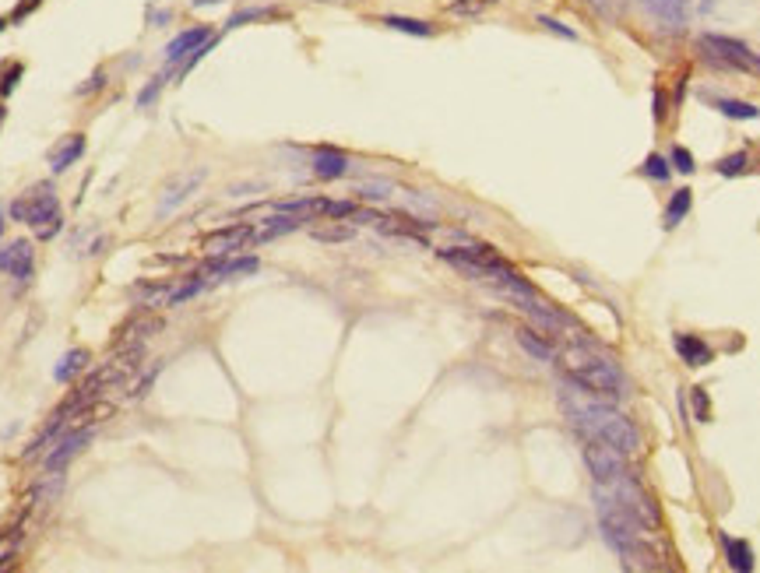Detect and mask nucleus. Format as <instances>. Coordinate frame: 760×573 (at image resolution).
Instances as JSON below:
<instances>
[{
    "mask_svg": "<svg viewBox=\"0 0 760 573\" xmlns=\"http://www.w3.org/2000/svg\"><path fill=\"white\" fill-rule=\"evenodd\" d=\"M4 29H7V18H0V32H4Z\"/></svg>",
    "mask_w": 760,
    "mask_h": 573,
    "instance_id": "nucleus-41",
    "label": "nucleus"
},
{
    "mask_svg": "<svg viewBox=\"0 0 760 573\" xmlns=\"http://www.w3.org/2000/svg\"><path fill=\"white\" fill-rule=\"evenodd\" d=\"M99 88H106V74H103V71H96L85 85H78V88H74V96H92V92H99Z\"/></svg>",
    "mask_w": 760,
    "mask_h": 573,
    "instance_id": "nucleus-36",
    "label": "nucleus"
},
{
    "mask_svg": "<svg viewBox=\"0 0 760 573\" xmlns=\"http://www.w3.org/2000/svg\"><path fill=\"white\" fill-rule=\"evenodd\" d=\"M11 219H14V222L32 226L39 239H54V236L63 229L57 194H54V187H50V183H39V187H32L25 197L11 201Z\"/></svg>",
    "mask_w": 760,
    "mask_h": 573,
    "instance_id": "nucleus-3",
    "label": "nucleus"
},
{
    "mask_svg": "<svg viewBox=\"0 0 760 573\" xmlns=\"http://www.w3.org/2000/svg\"><path fill=\"white\" fill-rule=\"evenodd\" d=\"M205 179V172H194V176H180V179H173L166 190H163V201H159V212L163 215H170L173 208H180L194 190H197V183Z\"/></svg>",
    "mask_w": 760,
    "mask_h": 573,
    "instance_id": "nucleus-16",
    "label": "nucleus"
},
{
    "mask_svg": "<svg viewBox=\"0 0 760 573\" xmlns=\"http://www.w3.org/2000/svg\"><path fill=\"white\" fill-rule=\"evenodd\" d=\"M564 402V411H567V419H571V426L588 440H595V444H605V447H613V451H620L623 458H634L638 451H641V433H638V426L623 415V411H616L613 404L605 402H574V398H560Z\"/></svg>",
    "mask_w": 760,
    "mask_h": 573,
    "instance_id": "nucleus-1",
    "label": "nucleus"
},
{
    "mask_svg": "<svg viewBox=\"0 0 760 573\" xmlns=\"http://www.w3.org/2000/svg\"><path fill=\"white\" fill-rule=\"evenodd\" d=\"M21 74H25V63H7V71L0 78V96H11L18 88V81H21Z\"/></svg>",
    "mask_w": 760,
    "mask_h": 573,
    "instance_id": "nucleus-32",
    "label": "nucleus"
},
{
    "mask_svg": "<svg viewBox=\"0 0 760 573\" xmlns=\"http://www.w3.org/2000/svg\"><path fill=\"white\" fill-rule=\"evenodd\" d=\"M254 243V226L246 222H236V226H226V229H215L205 236V253L208 257H230L236 250H246Z\"/></svg>",
    "mask_w": 760,
    "mask_h": 573,
    "instance_id": "nucleus-7",
    "label": "nucleus"
},
{
    "mask_svg": "<svg viewBox=\"0 0 760 573\" xmlns=\"http://www.w3.org/2000/svg\"><path fill=\"white\" fill-rule=\"evenodd\" d=\"M714 172L718 176H743V172H750V155L747 152H736V155H725L722 162H714Z\"/></svg>",
    "mask_w": 760,
    "mask_h": 573,
    "instance_id": "nucleus-24",
    "label": "nucleus"
},
{
    "mask_svg": "<svg viewBox=\"0 0 760 573\" xmlns=\"http://www.w3.org/2000/svg\"><path fill=\"white\" fill-rule=\"evenodd\" d=\"M672 345H676L680 359H683L687 366H694V370H701V366H707V362L714 359V352L707 348V342L697 338V335H690V331H680V335L672 338Z\"/></svg>",
    "mask_w": 760,
    "mask_h": 573,
    "instance_id": "nucleus-13",
    "label": "nucleus"
},
{
    "mask_svg": "<svg viewBox=\"0 0 760 573\" xmlns=\"http://www.w3.org/2000/svg\"><path fill=\"white\" fill-rule=\"evenodd\" d=\"M669 166H672V170H680V172H687V176H690V172L697 170V159H694V152H690V148H683V145H676V148H672V155H669Z\"/></svg>",
    "mask_w": 760,
    "mask_h": 573,
    "instance_id": "nucleus-31",
    "label": "nucleus"
},
{
    "mask_svg": "<svg viewBox=\"0 0 760 573\" xmlns=\"http://www.w3.org/2000/svg\"><path fill=\"white\" fill-rule=\"evenodd\" d=\"M264 18H275V11H271V7H243V11H236L233 18L226 21V29H243V25L264 21Z\"/></svg>",
    "mask_w": 760,
    "mask_h": 573,
    "instance_id": "nucleus-25",
    "label": "nucleus"
},
{
    "mask_svg": "<svg viewBox=\"0 0 760 573\" xmlns=\"http://www.w3.org/2000/svg\"><path fill=\"white\" fill-rule=\"evenodd\" d=\"M701 54L711 63L718 67H729V71H743V74H757L760 78V54H754L743 39H732V36H722V32H704L697 39Z\"/></svg>",
    "mask_w": 760,
    "mask_h": 573,
    "instance_id": "nucleus-4",
    "label": "nucleus"
},
{
    "mask_svg": "<svg viewBox=\"0 0 760 573\" xmlns=\"http://www.w3.org/2000/svg\"><path fill=\"white\" fill-rule=\"evenodd\" d=\"M173 21V11L170 7H148V25L152 29H166Z\"/></svg>",
    "mask_w": 760,
    "mask_h": 573,
    "instance_id": "nucleus-35",
    "label": "nucleus"
},
{
    "mask_svg": "<svg viewBox=\"0 0 760 573\" xmlns=\"http://www.w3.org/2000/svg\"><path fill=\"white\" fill-rule=\"evenodd\" d=\"M166 81H170V71H166V74H155V78H152V85H148V88L138 96V106H152V103H155V96L163 92V85H166Z\"/></svg>",
    "mask_w": 760,
    "mask_h": 573,
    "instance_id": "nucleus-33",
    "label": "nucleus"
},
{
    "mask_svg": "<svg viewBox=\"0 0 760 573\" xmlns=\"http://www.w3.org/2000/svg\"><path fill=\"white\" fill-rule=\"evenodd\" d=\"M310 236L321 243H346L355 236V226H317V229H310Z\"/></svg>",
    "mask_w": 760,
    "mask_h": 573,
    "instance_id": "nucleus-26",
    "label": "nucleus"
},
{
    "mask_svg": "<svg viewBox=\"0 0 760 573\" xmlns=\"http://www.w3.org/2000/svg\"><path fill=\"white\" fill-rule=\"evenodd\" d=\"M690 204H694V190H690V187H680V190L669 197V204H665V215H662L665 229H676V226L690 215Z\"/></svg>",
    "mask_w": 760,
    "mask_h": 573,
    "instance_id": "nucleus-17",
    "label": "nucleus"
},
{
    "mask_svg": "<svg viewBox=\"0 0 760 573\" xmlns=\"http://www.w3.org/2000/svg\"><path fill=\"white\" fill-rule=\"evenodd\" d=\"M585 464L588 471H591V478H595V486H613V482H620L627 475L623 454L613 451V447H605V444H595V440H588Z\"/></svg>",
    "mask_w": 760,
    "mask_h": 573,
    "instance_id": "nucleus-5",
    "label": "nucleus"
},
{
    "mask_svg": "<svg viewBox=\"0 0 760 573\" xmlns=\"http://www.w3.org/2000/svg\"><path fill=\"white\" fill-rule=\"evenodd\" d=\"M0 236H4V212H0Z\"/></svg>",
    "mask_w": 760,
    "mask_h": 573,
    "instance_id": "nucleus-42",
    "label": "nucleus"
},
{
    "mask_svg": "<svg viewBox=\"0 0 760 573\" xmlns=\"http://www.w3.org/2000/svg\"><path fill=\"white\" fill-rule=\"evenodd\" d=\"M92 436H96V429H92V426H81V429H67V433H60L57 444L50 447V454H46V461H43V468H46L50 475L63 471L71 461L78 458V454L92 444Z\"/></svg>",
    "mask_w": 760,
    "mask_h": 573,
    "instance_id": "nucleus-6",
    "label": "nucleus"
},
{
    "mask_svg": "<svg viewBox=\"0 0 760 573\" xmlns=\"http://www.w3.org/2000/svg\"><path fill=\"white\" fill-rule=\"evenodd\" d=\"M39 4H43V0H25V4H18V7H14V14H11V21H21V18H29V14H32Z\"/></svg>",
    "mask_w": 760,
    "mask_h": 573,
    "instance_id": "nucleus-38",
    "label": "nucleus"
},
{
    "mask_svg": "<svg viewBox=\"0 0 760 573\" xmlns=\"http://www.w3.org/2000/svg\"><path fill=\"white\" fill-rule=\"evenodd\" d=\"M714 110L729 120H760V110L754 103H743V99H714Z\"/></svg>",
    "mask_w": 760,
    "mask_h": 573,
    "instance_id": "nucleus-22",
    "label": "nucleus"
},
{
    "mask_svg": "<svg viewBox=\"0 0 760 573\" xmlns=\"http://www.w3.org/2000/svg\"><path fill=\"white\" fill-rule=\"evenodd\" d=\"M257 268H261L257 257H236V261H230V257H212L201 275L208 282H226V278H236V275H254Z\"/></svg>",
    "mask_w": 760,
    "mask_h": 573,
    "instance_id": "nucleus-11",
    "label": "nucleus"
},
{
    "mask_svg": "<svg viewBox=\"0 0 760 573\" xmlns=\"http://www.w3.org/2000/svg\"><path fill=\"white\" fill-rule=\"evenodd\" d=\"M539 25H542L546 32H553V36H564V39H578V32H574V29H567L564 21H556V18H549V14H539Z\"/></svg>",
    "mask_w": 760,
    "mask_h": 573,
    "instance_id": "nucleus-34",
    "label": "nucleus"
},
{
    "mask_svg": "<svg viewBox=\"0 0 760 573\" xmlns=\"http://www.w3.org/2000/svg\"><path fill=\"white\" fill-rule=\"evenodd\" d=\"M134 295H138V303H141V306H170L173 288L170 286H138L134 288Z\"/></svg>",
    "mask_w": 760,
    "mask_h": 573,
    "instance_id": "nucleus-23",
    "label": "nucleus"
},
{
    "mask_svg": "<svg viewBox=\"0 0 760 573\" xmlns=\"http://www.w3.org/2000/svg\"><path fill=\"white\" fill-rule=\"evenodd\" d=\"M349 172V155L338 148H317L313 152V176L321 179H342Z\"/></svg>",
    "mask_w": 760,
    "mask_h": 573,
    "instance_id": "nucleus-15",
    "label": "nucleus"
},
{
    "mask_svg": "<svg viewBox=\"0 0 760 573\" xmlns=\"http://www.w3.org/2000/svg\"><path fill=\"white\" fill-rule=\"evenodd\" d=\"M85 148H88V141H85V134H67L63 141H60L57 148L50 152V170L54 172H67L81 155H85Z\"/></svg>",
    "mask_w": 760,
    "mask_h": 573,
    "instance_id": "nucleus-14",
    "label": "nucleus"
},
{
    "mask_svg": "<svg viewBox=\"0 0 760 573\" xmlns=\"http://www.w3.org/2000/svg\"><path fill=\"white\" fill-rule=\"evenodd\" d=\"M641 172L647 179H658V183H665L669 176H672V166H669V159H662V155H647L644 159Z\"/></svg>",
    "mask_w": 760,
    "mask_h": 573,
    "instance_id": "nucleus-28",
    "label": "nucleus"
},
{
    "mask_svg": "<svg viewBox=\"0 0 760 573\" xmlns=\"http://www.w3.org/2000/svg\"><path fill=\"white\" fill-rule=\"evenodd\" d=\"M641 7L669 32H683L690 25V0H641Z\"/></svg>",
    "mask_w": 760,
    "mask_h": 573,
    "instance_id": "nucleus-9",
    "label": "nucleus"
},
{
    "mask_svg": "<svg viewBox=\"0 0 760 573\" xmlns=\"http://www.w3.org/2000/svg\"><path fill=\"white\" fill-rule=\"evenodd\" d=\"M707 415H711L707 394H704L701 387H694V419H697V422H707Z\"/></svg>",
    "mask_w": 760,
    "mask_h": 573,
    "instance_id": "nucleus-37",
    "label": "nucleus"
},
{
    "mask_svg": "<svg viewBox=\"0 0 760 573\" xmlns=\"http://www.w3.org/2000/svg\"><path fill=\"white\" fill-rule=\"evenodd\" d=\"M85 366H88V352H85V348H71V352H67V355H63V359L57 362L54 377H57L60 384H71V380H74V377H78Z\"/></svg>",
    "mask_w": 760,
    "mask_h": 573,
    "instance_id": "nucleus-20",
    "label": "nucleus"
},
{
    "mask_svg": "<svg viewBox=\"0 0 760 573\" xmlns=\"http://www.w3.org/2000/svg\"><path fill=\"white\" fill-rule=\"evenodd\" d=\"M212 36H215V32H212L208 25H194V29H183V32L176 36L173 43L166 46V67H180L183 60L190 57V54H194V50H197L201 43H208Z\"/></svg>",
    "mask_w": 760,
    "mask_h": 573,
    "instance_id": "nucleus-10",
    "label": "nucleus"
},
{
    "mask_svg": "<svg viewBox=\"0 0 760 573\" xmlns=\"http://www.w3.org/2000/svg\"><path fill=\"white\" fill-rule=\"evenodd\" d=\"M722 549H725V563L736 573H754L757 567V556H754V545L747 538H732V535H722Z\"/></svg>",
    "mask_w": 760,
    "mask_h": 573,
    "instance_id": "nucleus-12",
    "label": "nucleus"
},
{
    "mask_svg": "<svg viewBox=\"0 0 760 573\" xmlns=\"http://www.w3.org/2000/svg\"><path fill=\"white\" fill-rule=\"evenodd\" d=\"M380 25H388L391 32H405V36H415V39H430L437 29L422 18H405V14H384Z\"/></svg>",
    "mask_w": 760,
    "mask_h": 573,
    "instance_id": "nucleus-19",
    "label": "nucleus"
},
{
    "mask_svg": "<svg viewBox=\"0 0 760 573\" xmlns=\"http://www.w3.org/2000/svg\"><path fill=\"white\" fill-rule=\"evenodd\" d=\"M359 190V197H366V201H384V197H391V183L388 179H370V183H359L355 187Z\"/></svg>",
    "mask_w": 760,
    "mask_h": 573,
    "instance_id": "nucleus-29",
    "label": "nucleus"
},
{
    "mask_svg": "<svg viewBox=\"0 0 760 573\" xmlns=\"http://www.w3.org/2000/svg\"><path fill=\"white\" fill-rule=\"evenodd\" d=\"M306 219H299V215H275V219H268L261 229H254V243H268V239H279V236H286V232H296L303 226Z\"/></svg>",
    "mask_w": 760,
    "mask_h": 573,
    "instance_id": "nucleus-18",
    "label": "nucleus"
},
{
    "mask_svg": "<svg viewBox=\"0 0 760 573\" xmlns=\"http://www.w3.org/2000/svg\"><path fill=\"white\" fill-rule=\"evenodd\" d=\"M215 4H222V0H190V7H215Z\"/></svg>",
    "mask_w": 760,
    "mask_h": 573,
    "instance_id": "nucleus-40",
    "label": "nucleus"
},
{
    "mask_svg": "<svg viewBox=\"0 0 760 573\" xmlns=\"http://www.w3.org/2000/svg\"><path fill=\"white\" fill-rule=\"evenodd\" d=\"M0 271L18 278V282H29L32 271H36V250L29 239H14V243H4L0 246Z\"/></svg>",
    "mask_w": 760,
    "mask_h": 573,
    "instance_id": "nucleus-8",
    "label": "nucleus"
},
{
    "mask_svg": "<svg viewBox=\"0 0 760 573\" xmlns=\"http://www.w3.org/2000/svg\"><path fill=\"white\" fill-rule=\"evenodd\" d=\"M665 113H669V110H665V96L655 88V120H665Z\"/></svg>",
    "mask_w": 760,
    "mask_h": 573,
    "instance_id": "nucleus-39",
    "label": "nucleus"
},
{
    "mask_svg": "<svg viewBox=\"0 0 760 573\" xmlns=\"http://www.w3.org/2000/svg\"><path fill=\"white\" fill-rule=\"evenodd\" d=\"M215 46H219V36H212L208 43H201V46H197V50H194L190 57H187V60H183V63H180V78H187V74H190V71H194V67H197L201 60L208 57V54H212Z\"/></svg>",
    "mask_w": 760,
    "mask_h": 573,
    "instance_id": "nucleus-30",
    "label": "nucleus"
},
{
    "mask_svg": "<svg viewBox=\"0 0 760 573\" xmlns=\"http://www.w3.org/2000/svg\"><path fill=\"white\" fill-rule=\"evenodd\" d=\"M518 345L525 348L531 359H542V362H553L556 359V348L546 342V338H539L535 331H528V328H518Z\"/></svg>",
    "mask_w": 760,
    "mask_h": 573,
    "instance_id": "nucleus-21",
    "label": "nucleus"
},
{
    "mask_svg": "<svg viewBox=\"0 0 760 573\" xmlns=\"http://www.w3.org/2000/svg\"><path fill=\"white\" fill-rule=\"evenodd\" d=\"M493 4H497V0H455L447 11H451V14H458V18H479V14H482V11H489Z\"/></svg>",
    "mask_w": 760,
    "mask_h": 573,
    "instance_id": "nucleus-27",
    "label": "nucleus"
},
{
    "mask_svg": "<svg viewBox=\"0 0 760 573\" xmlns=\"http://www.w3.org/2000/svg\"><path fill=\"white\" fill-rule=\"evenodd\" d=\"M564 370H567V380L574 387H581L585 394H602V398H613V402L631 394L627 377L605 355H595L591 348H571L567 359H564Z\"/></svg>",
    "mask_w": 760,
    "mask_h": 573,
    "instance_id": "nucleus-2",
    "label": "nucleus"
}]
</instances>
